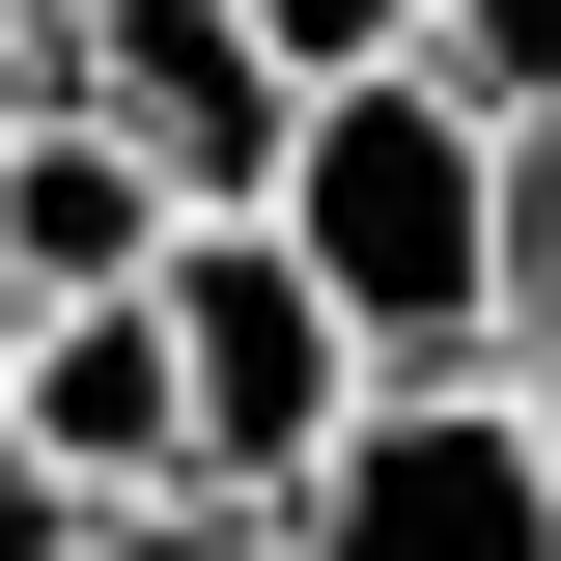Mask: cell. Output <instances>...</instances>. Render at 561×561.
Returning a JSON list of instances; mask_svg holds the SVG:
<instances>
[{"mask_svg": "<svg viewBox=\"0 0 561 561\" xmlns=\"http://www.w3.org/2000/svg\"><path fill=\"white\" fill-rule=\"evenodd\" d=\"M280 253L337 280V337L393 365V393L505 365V280H534V113H505L478 57H365V84H309Z\"/></svg>", "mask_w": 561, "mask_h": 561, "instance_id": "obj_1", "label": "cell"}, {"mask_svg": "<svg viewBox=\"0 0 561 561\" xmlns=\"http://www.w3.org/2000/svg\"><path fill=\"white\" fill-rule=\"evenodd\" d=\"M280 561H561V421L505 365L449 393H365L309 478H280Z\"/></svg>", "mask_w": 561, "mask_h": 561, "instance_id": "obj_2", "label": "cell"}, {"mask_svg": "<svg viewBox=\"0 0 561 561\" xmlns=\"http://www.w3.org/2000/svg\"><path fill=\"white\" fill-rule=\"evenodd\" d=\"M57 113H113L197 225H280V169H309V57L253 0H57Z\"/></svg>", "mask_w": 561, "mask_h": 561, "instance_id": "obj_3", "label": "cell"}, {"mask_svg": "<svg viewBox=\"0 0 561 561\" xmlns=\"http://www.w3.org/2000/svg\"><path fill=\"white\" fill-rule=\"evenodd\" d=\"M169 365H197V478H225V505H280V478H309L365 393H393L280 225H197V253H169Z\"/></svg>", "mask_w": 561, "mask_h": 561, "instance_id": "obj_4", "label": "cell"}, {"mask_svg": "<svg viewBox=\"0 0 561 561\" xmlns=\"http://www.w3.org/2000/svg\"><path fill=\"white\" fill-rule=\"evenodd\" d=\"M28 478H84V505H169L197 478V365H169V280L140 309H28V421H0Z\"/></svg>", "mask_w": 561, "mask_h": 561, "instance_id": "obj_5", "label": "cell"}, {"mask_svg": "<svg viewBox=\"0 0 561 561\" xmlns=\"http://www.w3.org/2000/svg\"><path fill=\"white\" fill-rule=\"evenodd\" d=\"M169 253H197V197H169L113 113H28L0 140V280H28V309H140Z\"/></svg>", "mask_w": 561, "mask_h": 561, "instance_id": "obj_6", "label": "cell"}, {"mask_svg": "<svg viewBox=\"0 0 561 561\" xmlns=\"http://www.w3.org/2000/svg\"><path fill=\"white\" fill-rule=\"evenodd\" d=\"M253 28H280L309 84H365V57H449V0H253Z\"/></svg>", "mask_w": 561, "mask_h": 561, "instance_id": "obj_7", "label": "cell"}, {"mask_svg": "<svg viewBox=\"0 0 561 561\" xmlns=\"http://www.w3.org/2000/svg\"><path fill=\"white\" fill-rule=\"evenodd\" d=\"M84 561H280V505H225V478H169V505H113Z\"/></svg>", "mask_w": 561, "mask_h": 561, "instance_id": "obj_8", "label": "cell"}, {"mask_svg": "<svg viewBox=\"0 0 561 561\" xmlns=\"http://www.w3.org/2000/svg\"><path fill=\"white\" fill-rule=\"evenodd\" d=\"M449 57H478V84H505V113H534V140H561V0H449Z\"/></svg>", "mask_w": 561, "mask_h": 561, "instance_id": "obj_9", "label": "cell"}, {"mask_svg": "<svg viewBox=\"0 0 561 561\" xmlns=\"http://www.w3.org/2000/svg\"><path fill=\"white\" fill-rule=\"evenodd\" d=\"M505 393L561 421V140H534V280H505Z\"/></svg>", "mask_w": 561, "mask_h": 561, "instance_id": "obj_10", "label": "cell"}, {"mask_svg": "<svg viewBox=\"0 0 561 561\" xmlns=\"http://www.w3.org/2000/svg\"><path fill=\"white\" fill-rule=\"evenodd\" d=\"M84 534H113V505H84V478H28V449H0V561H84Z\"/></svg>", "mask_w": 561, "mask_h": 561, "instance_id": "obj_11", "label": "cell"}, {"mask_svg": "<svg viewBox=\"0 0 561 561\" xmlns=\"http://www.w3.org/2000/svg\"><path fill=\"white\" fill-rule=\"evenodd\" d=\"M28 113H57V0H0V140H28Z\"/></svg>", "mask_w": 561, "mask_h": 561, "instance_id": "obj_12", "label": "cell"}, {"mask_svg": "<svg viewBox=\"0 0 561 561\" xmlns=\"http://www.w3.org/2000/svg\"><path fill=\"white\" fill-rule=\"evenodd\" d=\"M0 421H28V280H0Z\"/></svg>", "mask_w": 561, "mask_h": 561, "instance_id": "obj_13", "label": "cell"}]
</instances>
